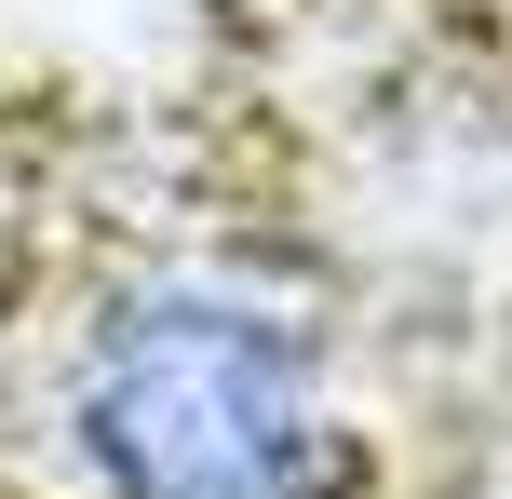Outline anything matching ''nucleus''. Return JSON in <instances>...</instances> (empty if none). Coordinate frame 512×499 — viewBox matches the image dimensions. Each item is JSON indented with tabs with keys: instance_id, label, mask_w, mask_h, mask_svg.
Wrapping results in <instances>:
<instances>
[{
	"instance_id": "obj_1",
	"label": "nucleus",
	"mask_w": 512,
	"mask_h": 499,
	"mask_svg": "<svg viewBox=\"0 0 512 499\" xmlns=\"http://www.w3.org/2000/svg\"><path fill=\"white\" fill-rule=\"evenodd\" d=\"M54 432L95 499H351L324 324L243 270H149L68 338Z\"/></svg>"
}]
</instances>
